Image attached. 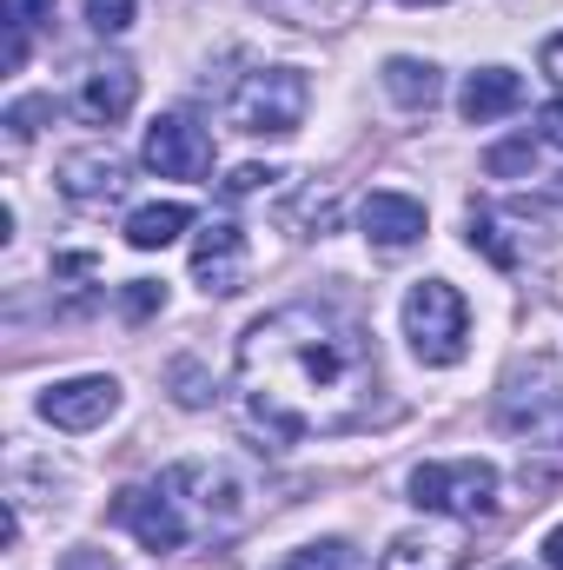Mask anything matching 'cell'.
Returning a JSON list of instances; mask_svg holds the SVG:
<instances>
[{
    "mask_svg": "<svg viewBox=\"0 0 563 570\" xmlns=\"http://www.w3.org/2000/svg\"><path fill=\"white\" fill-rule=\"evenodd\" d=\"M239 431L259 451L358 431L378 399V352L338 305H279L239 332Z\"/></svg>",
    "mask_w": 563,
    "mask_h": 570,
    "instance_id": "cell-1",
    "label": "cell"
},
{
    "mask_svg": "<svg viewBox=\"0 0 563 570\" xmlns=\"http://www.w3.org/2000/svg\"><path fill=\"white\" fill-rule=\"evenodd\" d=\"M305 107H312L305 67H259V73H246V80L233 87L226 120H233L239 134H253V140H285V134L305 127Z\"/></svg>",
    "mask_w": 563,
    "mask_h": 570,
    "instance_id": "cell-2",
    "label": "cell"
},
{
    "mask_svg": "<svg viewBox=\"0 0 563 570\" xmlns=\"http://www.w3.org/2000/svg\"><path fill=\"white\" fill-rule=\"evenodd\" d=\"M398 318H405V338H412L418 365H431V372H444L471 352V305L451 279H418L405 292Z\"/></svg>",
    "mask_w": 563,
    "mask_h": 570,
    "instance_id": "cell-3",
    "label": "cell"
},
{
    "mask_svg": "<svg viewBox=\"0 0 563 570\" xmlns=\"http://www.w3.org/2000/svg\"><path fill=\"white\" fill-rule=\"evenodd\" d=\"M412 504L418 511H444L457 524H477L497 511V464L484 458H437V464H418L412 471Z\"/></svg>",
    "mask_w": 563,
    "mask_h": 570,
    "instance_id": "cell-4",
    "label": "cell"
},
{
    "mask_svg": "<svg viewBox=\"0 0 563 570\" xmlns=\"http://www.w3.org/2000/svg\"><path fill=\"white\" fill-rule=\"evenodd\" d=\"M551 419H563L557 358H544V352H537V358H517V365L504 372V385H497V425L537 438Z\"/></svg>",
    "mask_w": 563,
    "mask_h": 570,
    "instance_id": "cell-5",
    "label": "cell"
},
{
    "mask_svg": "<svg viewBox=\"0 0 563 570\" xmlns=\"http://www.w3.org/2000/svg\"><path fill=\"white\" fill-rule=\"evenodd\" d=\"M127 173H134L127 153H113V146H73V153H60L53 186H60L67 206H80V213H107L113 199H127V186H134Z\"/></svg>",
    "mask_w": 563,
    "mask_h": 570,
    "instance_id": "cell-6",
    "label": "cell"
},
{
    "mask_svg": "<svg viewBox=\"0 0 563 570\" xmlns=\"http://www.w3.org/2000/svg\"><path fill=\"white\" fill-rule=\"evenodd\" d=\"M166 491H172V498H192L213 524H239V518H246V498H253L246 471H233V464H219V458H186V464H172V471H166Z\"/></svg>",
    "mask_w": 563,
    "mask_h": 570,
    "instance_id": "cell-7",
    "label": "cell"
},
{
    "mask_svg": "<svg viewBox=\"0 0 563 570\" xmlns=\"http://www.w3.org/2000/svg\"><path fill=\"white\" fill-rule=\"evenodd\" d=\"M107 518H113L120 531H134L152 558H172V551H186V518H179V504H172V491H166V484H159V491H146V484L113 491Z\"/></svg>",
    "mask_w": 563,
    "mask_h": 570,
    "instance_id": "cell-8",
    "label": "cell"
},
{
    "mask_svg": "<svg viewBox=\"0 0 563 570\" xmlns=\"http://www.w3.org/2000/svg\"><path fill=\"white\" fill-rule=\"evenodd\" d=\"M140 159L159 179H206V173H213V134H206L192 114H159V120L146 127Z\"/></svg>",
    "mask_w": 563,
    "mask_h": 570,
    "instance_id": "cell-9",
    "label": "cell"
},
{
    "mask_svg": "<svg viewBox=\"0 0 563 570\" xmlns=\"http://www.w3.org/2000/svg\"><path fill=\"white\" fill-rule=\"evenodd\" d=\"M120 379H107V372H80V379H60V385H47L40 392V419L53 431H100L113 412H120Z\"/></svg>",
    "mask_w": 563,
    "mask_h": 570,
    "instance_id": "cell-10",
    "label": "cell"
},
{
    "mask_svg": "<svg viewBox=\"0 0 563 570\" xmlns=\"http://www.w3.org/2000/svg\"><path fill=\"white\" fill-rule=\"evenodd\" d=\"M192 285L206 298H233L246 285V233L233 219H206V233L192 239Z\"/></svg>",
    "mask_w": 563,
    "mask_h": 570,
    "instance_id": "cell-11",
    "label": "cell"
},
{
    "mask_svg": "<svg viewBox=\"0 0 563 570\" xmlns=\"http://www.w3.org/2000/svg\"><path fill=\"white\" fill-rule=\"evenodd\" d=\"M358 226H365V239L378 253H405V246L424 239V199H412V193H372L358 206Z\"/></svg>",
    "mask_w": 563,
    "mask_h": 570,
    "instance_id": "cell-12",
    "label": "cell"
},
{
    "mask_svg": "<svg viewBox=\"0 0 563 570\" xmlns=\"http://www.w3.org/2000/svg\"><path fill=\"white\" fill-rule=\"evenodd\" d=\"M134 100H140V73H134L127 60H100V67H87V80H80V114H87L93 127L127 120Z\"/></svg>",
    "mask_w": 563,
    "mask_h": 570,
    "instance_id": "cell-13",
    "label": "cell"
},
{
    "mask_svg": "<svg viewBox=\"0 0 563 570\" xmlns=\"http://www.w3.org/2000/svg\"><path fill=\"white\" fill-rule=\"evenodd\" d=\"M517 107H524V73H517V67H477V73L464 80V94H457L464 127H491V120H504V114H517Z\"/></svg>",
    "mask_w": 563,
    "mask_h": 570,
    "instance_id": "cell-14",
    "label": "cell"
},
{
    "mask_svg": "<svg viewBox=\"0 0 563 570\" xmlns=\"http://www.w3.org/2000/svg\"><path fill=\"white\" fill-rule=\"evenodd\" d=\"M464 564V538L451 524H418V531H398L385 544L378 570H457Z\"/></svg>",
    "mask_w": 563,
    "mask_h": 570,
    "instance_id": "cell-15",
    "label": "cell"
},
{
    "mask_svg": "<svg viewBox=\"0 0 563 570\" xmlns=\"http://www.w3.org/2000/svg\"><path fill=\"white\" fill-rule=\"evenodd\" d=\"M378 80H385V94H392L405 114H431V107L444 100V73H437V60H418V53H392V60L378 67Z\"/></svg>",
    "mask_w": 563,
    "mask_h": 570,
    "instance_id": "cell-16",
    "label": "cell"
},
{
    "mask_svg": "<svg viewBox=\"0 0 563 570\" xmlns=\"http://www.w3.org/2000/svg\"><path fill=\"white\" fill-rule=\"evenodd\" d=\"M186 226H192V213H186L179 199H152L140 213H127V246H134V253H159V246H172Z\"/></svg>",
    "mask_w": 563,
    "mask_h": 570,
    "instance_id": "cell-17",
    "label": "cell"
},
{
    "mask_svg": "<svg viewBox=\"0 0 563 570\" xmlns=\"http://www.w3.org/2000/svg\"><path fill=\"white\" fill-rule=\"evenodd\" d=\"M166 385H172V405H179V412H206V405L219 399V385H213V372H206L199 358H172Z\"/></svg>",
    "mask_w": 563,
    "mask_h": 570,
    "instance_id": "cell-18",
    "label": "cell"
},
{
    "mask_svg": "<svg viewBox=\"0 0 563 570\" xmlns=\"http://www.w3.org/2000/svg\"><path fill=\"white\" fill-rule=\"evenodd\" d=\"M279 570H365V558L345 538H318V544H298Z\"/></svg>",
    "mask_w": 563,
    "mask_h": 570,
    "instance_id": "cell-19",
    "label": "cell"
},
{
    "mask_svg": "<svg viewBox=\"0 0 563 570\" xmlns=\"http://www.w3.org/2000/svg\"><path fill=\"white\" fill-rule=\"evenodd\" d=\"M484 173H491V179H531V173H537V140H531V134H524V140H497L484 153Z\"/></svg>",
    "mask_w": 563,
    "mask_h": 570,
    "instance_id": "cell-20",
    "label": "cell"
},
{
    "mask_svg": "<svg viewBox=\"0 0 563 570\" xmlns=\"http://www.w3.org/2000/svg\"><path fill=\"white\" fill-rule=\"evenodd\" d=\"M464 239H471V253H484L497 273H511V266H517V246L504 239V226H497L491 213H471V233H464Z\"/></svg>",
    "mask_w": 563,
    "mask_h": 570,
    "instance_id": "cell-21",
    "label": "cell"
},
{
    "mask_svg": "<svg viewBox=\"0 0 563 570\" xmlns=\"http://www.w3.org/2000/svg\"><path fill=\"white\" fill-rule=\"evenodd\" d=\"M292 13V27H338V20H358L365 0H279Z\"/></svg>",
    "mask_w": 563,
    "mask_h": 570,
    "instance_id": "cell-22",
    "label": "cell"
},
{
    "mask_svg": "<svg viewBox=\"0 0 563 570\" xmlns=\"http://www.w3.org/2000/svg\"><path fill=\"white\" fill-rule=\"evenodd\" d=\"M279 179H285L279 166H259V159H246V166H233V173L219 179V193H226V199H259V193H273Z\"/></svg>",
    "mask_w": 563,
    "mask_h": 570,
    "instance_id": "cell-23",
    "label": "cell"
},
{
    "mask_svg": "<svg viewBox=\"0 0 563 570\" xmlns=\"http://www.w3.org/2000/svg\"><path fill=\"white\" fill-rule=\"evenodd\" d=\"M53 114H60V100H53V94L13 100V107H7V134H13V140H33V134H40V127H47Z\"/></svg>",
    "mask_w": 563,
    "mask_h": 570,
    "instance_id": "cell-24",
    "label": "cell"
},
{
    "mask_svg": "<svg viewBox=\"0 0 563 570\" xmlns=\"http://www.w3.org/2000/svg\"><path fill=\"white\" fill-rule=\"evenodd\" d=\"M152 312H166V285H152V279H127L120 285V318H152Z\"/></svg>",
    "mask_w": 563,
    "mask_h": 570,
    "instance_id": "cell-25",
    "label": "cell"
},
{
    "mask_svg": "<svg viewBox=\"0 0 563 570\" xmlns=\"http://www.w3.org/2000/svg\"><path fill=\"white\" fill-rule=\"evenodd\" d=\"M292 226H305L298 239H318V233H332V226H338V199H318V193H305V199H298V213H292Z\"/></svg>",
    "mask_w": 563,
    "mask_h": 570,
    "instance_id": "cell-26",
    "label": "cell"
},
{
    "mask_svg": "<svg viewBox=\"0 0 563 570\" xmlns=\"http://www.w3.org/2000/svg\"><path fill=\"white\" fill-rule=\"evenodd\" d=\"M140 13V0H87V27L93 33H127Z\"/></svg>",
    "mask_w": 563,
    "mask_h": 570,
    "instance_id": "cell-27",
    "label": "cell"
},
{
    "mask_svg": "<svg viewBox=\"0 0 563 570\" xmlns=\"http://www.w3.org/2000/svg\"><path fill=\"white\" fill-rule=\"evenodd\" d=\"M0 13H7V27H47L53 20V0H0Z\"/></svg>",
    "mask_w": 563,
    "mask_h": 570,
    "instance_id": "cell-28",
    "label": "cell"
},
{
    "mask_svg": "<svg viewBox=\"0 0 563 570\" xmlns=\"http://www.w3.org/2000/svg\"><path fill=\"white\" fill-rule=\"evenodd\" d=\"M0 67H7V73L27 67V27H7V40H0Z\"/></svg>",
    "mask_w": 563,
    "mask_h": 570,
    "instance_id": "cell-29",
    "label": "cell"
},
{
    "mask_svg": "<svg viewBox=\"0 0 563 570\" xmlns=\"http://www.w3.org/2000/svg\"><path fill=\"white\" fill-rule=\"evenodd\" d=\"M537 140H544V146H557V153H563V100H551V107L537 114Z\"/></svg>",
    "mask_w": 563,
    "mask_h": 570,
    "instance_id": "cell-30",
    "label": "cell"
},
{
    "mask_svg": "<svg viewBox=\"0 0 563 570\" xmlns=\"http://www.w3.org/2000/svg\"><path fill=\"white\" fill-rule=\"evenodd\" d=\"M544 564L563 570V524H551V531H544Z\"/></svg>",
    "mask_w": 563,
    "mask_h": 570,
    "instance_id": "cell-31",
    "label": "cell"
},
{
    "mask_svg": "<svg viewBox=\"0 0 563 570\" xmlns=\"http://www.w3.org/2000/svg\"><path fill=\"white\" fill-rule=\"evenodd\" d=\"M398 7H451V0H398Z\"/></svg>",
    "mask_w": 563,
    "mask_h": 570,
    "instance_id": "cell-32",
    "label": "cell"
},
{
    "mask_svg": "<svg viewBox=\"0 0 563 570\" xmlns=\"http://www.w3.org/2000/svg\"><path fill=\"white\" fill-rule=\"evenodd\" d=\"M497 570H531V564H497Z\"/></svg>",
    "mask_w": 563,
    "mask_h": 570,
    "instance_id": "cell-33",
    "label": "cell"
}]
</instances>
